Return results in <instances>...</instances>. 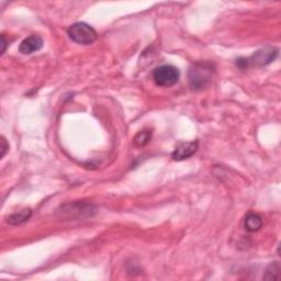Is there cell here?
I'll return each mask as SVG.
<instances>
[{
    "mask_svg": "<svg viewBox=\"0 0 281 281\" xmlns=\"http://www.w3.org/2000/svg\"><path fill=\"white\" fill-rule=\"evenodd\" d=\"M215 73V67L209 62H197L194 63L188 73V82L192 90L206 89L212 83Z\"/></svg>",
    "mask_w": 281,
    "mask_h": 281,
    "instance_id": "6da1fadb",
    "label": "cell"
},
{
    "mask_svg": "<svg viewBox=\"0 0 281 281\" xmlns=\"http://www.w3.org/2000/svg\"><path fill=\"white\" fill-rule=\"evenodd\" d=\"M31 215H32V211H31V209H23L21 211H18V212L12 213L8 217V223L10 225H20L27 222L31 217Z\"/></svg>",
    "mask_w": 281,
    "mask_h": 281,
    "instance_id": "ba28073f",
    "label": "cell"
},
{
    "mask_svg": "<svg viewBox=\"0 0 281 281\" xmlns=\"http://www.w3.org/2000/svg\"><path fill=\"white\" fill-rule=\"evenodd\" d=\"M199 147L198 140H192V142H184L179 144L171 154V158L176 162L185 160L191 157L192 155L196 154Z\"/></svg>",
    "mask_w": 281,
    "mask_h": 281,
    "instance_id": "5b68a950",
    "label": "cell"
},
{
    "mask_svg": "<svg viewBox=\"0 0 281 281\" xmlns=\"http://www.w3.org/2000/svg\"><path fill=\"white\" fill-rule=\"evenodd\" d=\"M278 53V49L274 48V46H267V48L255 52L252 56L247 58H238L236 61V65L243 69L248 67L266 66L277 58Z\"/></svg>",
    "mask_w": 281,
    "mask_h": 281,
    "instance_id": "7a4b0ae2",
    "label": "cell"
},
{
    "mask_svg": "<svg viewBox=\"0 0 281 281\" xmlns=\"http://www.w3.org/2000/svg\"><path fill=\"white\" fill-rule=\"evenodd\" d=\"M44 41L40 35H30L23 40L19 46V51L23 55H30V54L40 51L43 48Z\"/></svg>",
    "mask_w": 281,
    "mask_h": 281,
    "instance_id": "8992f818",
    "label": "cell"
},
{
    "mask_svg": "<svg viewBox=\"0 0 281 281\" xmlns=\"http://www.w3.org/2000/svg\"><path fill=\"white\" fill-rule=\"evenodd\" d=\"M8 150H9V144L7 143L6 138L3 136L2 137V158L6 155V153L8 152Z\"/></svg>",
    "mask_w": 281,
    "mask_h": 281,
    "instance_id": "8fae6325",
    "label": "cell"
},
{
    "mask_svg": "<svg viewBox=\"0 0 281 281\" xmlns=\"http://www.w3.org/2000/svg\"><path fill=\"white\" fill-rule=\"evenodd\" d=\"M280 278V264L278 262L271 263L265 271V280H279Z\"/></svg>",
    "mask_w": 281,
    "mask_h": 281,
    "instance_id": "30bf717a",
    "label": "cell"
},
{
    "mask_svg": "<svg viewBox=\"0 0 281 281\" xmlns=\"http://www.w3.org/2000/svg\"><path fill=\"white\" fill-rule=\"evenodd\" d=\"M2 40H3V50H2V54H4L5 53V51H6V45H7V41H6V37H5V35H3L2 36Z\"/></svg>",
    "mask_w": 281,
    "mask_h": 281,
    "instance_id": "7c38bea8",
    "label": "cell"
},
{
    "mask_svg": "<svg viewBox=\"0 0 281 281\" xmlns=\"http://www.w3.org/2000/svg\"><path fill=\"white\" fill-rule=\"evenodd\" d=\"M244 226L251 233L259 231L263 226V217L257 213H248L244 220Z\"/></svg>",
    "mask_w": 281,
    "mask_h": 281,
    "instance_id": "52a82bcc",
    "label": "cell"
},
{
    "mask_svg": "<svg viewBox=\"0 0 281 281\" xmlns=\"http://www.w3.org/2000/svg\"><path fill=\"white\" fill-rule=\"evenodd\" d=\"M151 138H152V131L151 130L139 131L133 138V144L136 147H143L150 143Z\"/></svg>",
    "mask_w": 281,
    "mask_h": 281,
    "instance_id": "9c48e42d",
    "label": "cell"
},
{
    "mask_svg": "<svg viewBox=\"0 0 281 281\" xmlns=\"http://www.w3.org/2000/svg\"><path fill=\"white\" fill-rule=\"evenodd\" d=\"M179 78L180 72L173 65H162L153 72V79L159 87H171L178 83Z\"/></svg>",
    "mask_w": 281,
    "mask_h": 281,
    "instance_id": "277c9868",
    "label": "cell"
},
{
    "mask_svg": "<svg viewBox=\"0 0 281 281\" xmlns=\"http://www.w3.org/2000/svg\"><path fill=\"white\" fill-rule=\"evenodd\" d=\"M67 34L73 42L82 45L93 43L98 36L96 30L85 22L74 23L67 29Z\"/></svg>",
    "mask_w": 281,
    "mask_h": 281,
    "instance_id": "3957f363",
    "label": "cell"
}]
</instances>
